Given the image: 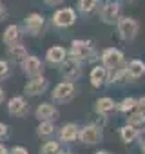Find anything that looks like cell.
I'll use <instances>...</instances> for the list:
<instances>
[{"label": "cell", "mask_w": 145, "mask_h": 154, "mask_svg": "<svg viewBox=\"0 0 145 154\" xmlns=\"http://www.w3.org/2000/svg\"><path fill=\"white\" fill-rule=\"evenodd\" d=\"M71 58L76 62H94L100 58V54L94 49V44L91 40H75L71 44Z\"/></svg>", "instance_id": "obj_1"}, {"label": "cell", "mask_w": 145, "mask_h": 154, "mask_svg": "<svg viewBox=\"0 0 145 154\" xmlns=\"http://www.w3.org/2000/svg\"><path fill=\"white\" fill-rule=\"evenodd\" d=\"M116 31H118V36L122 38V42L129 44V42H134V38L138 36L140 24L132 17H120V20L116 22Z\"/></svg>", "instance_id": "obj_2"}, {"label": "cell", "mask_w": 145, "mask_h": 154, "mask_svg": "<svg viewBox=\"0 0 145 154\" xmlns=\"http://www.w3.org/2000/svg\"><path fill=\"white\" fill-rule=\"evenodd\" d=\"M100 58H102V65L107 71H113V69H118V67L125 65L123 51H120L118 47H107V49H103L102 54H100Z\"/></svg>", "instance_id": "obj_3"}, {"label": "cell", "mask_w": 145, "mask_h": 154, "mask_svg": "<svg viewBox=\"0 0 145 154\" xmlns=\"http://www.w3.org/2000/svg\"><path fill=\"white\" fill-rule=\"evenodd\" d=\"M62 69H60V72H62V76H63V82H71V84H75L80 76H82V63L80 62H76L75 58H65L62 63Z\"/></svg>", "instance_id": "obj_4"}, {"label": "cell", "mask_w": 145, "mask_h": 154, "mask_svg": "<svg viewBox=\"0 0 145 154\" xmlns=\"http://www.w3.org/2000/svg\"><path fill=\"white\" fill-rule=\"evenodd\" d=\"M78 140H80L84 145H98V143L103 140V132H102V129L96 127L94 123H89V125H85V127L80 129Z\"/></svg>", "instance_id": "obj_5"}, {"label": "cell", "mask_w": 145, "mask_h": 154, "mask_svg": "<svg viewBox=\"0 0 145 154\" xmlns=\"http://www.w3.org/2000/svg\"><path fill=\"white\" fill-rule=\"evenodd\" d=\"M75 22H76V11L72 8H62V9L54 11V15H53V24L60 29L71 27Z\"/></svg>", "instance_id": "obj_6"}, {"label": "cell", "mask_w": 145, "mask_h": 154, "mask_svg": "<svg viewBox=\"0 0 145 154\" xmlns=\"http://www.w3.org/2000/svg\"><path fill=\"white\" fill-rule=\"evenodd\" d=\"M75 94H76V87H75V84H71V82H62V84H58L53 89V100L58 102V103L71 102Z\"/></svg>", "instance_id": "obj_7"}, {"label": "cell", "mask_w": 145, "mask_h": 154, "mask_svg": "<svg viewBox=\"0 0 145 154\" xmlns=\"http://www.w3.org/2000/svg\"><path fill=\"white\" fill-rule=\"evenodd\" d=\"M100 20L103 24H116L120 20V2H114V0H109V2L100 9Z\"/></svg>", "instance_id": "obj_8"}, {"label": "cell", "mask_w": 145, "mask_h": 154, "mask_svg": "<svg viewBox=\"0 0 145 154\" xmlns=\"http://www.w3.org/2000/svg\"><path fill=\"white\" fill-rule=\"evenodd\" d=\"M47 85H49L47 78H44V76H35V78H31V80L26 84L24 93H26L27 96H38V94H42V93L47 91Z\"/></svg>", "instance_id": "obj_9"}, {"label": "cell", "mask_w": 145, "mask_h": 154, "mask_svg": "<svg viewBox=\"0 0 145 154\" xmlns=\"http://www.w3.org/2000/svg\"><path fill=\"white\" fill-rule=\"evenodd\" d=\"M145 74V62L140 58H134L125 67V80H140Z\"/></svg>", "instance_id": "obj_10"}, {"label": "cell", "mask_w": 145, "mask_h": 154, "mask_svg": "<svg viewBox=\"0 0 145 154\" xmlns=\"http://www.w3.org/2000/svg\"><path fill=\"white\" fill-rule=\"evenodd\" d=\"M44 24H45V18H44L40 13H31V15L26 17V29H27V33L33 35V36H36V35L42 33Z\"/></svg>", "instance_id": "obj_11"}, {"label": "cell", "mask_w": 145, "mask_h": 154, "mask_svg": "<svg viewBox=\"0 0 145 154\" xmlns=\"http://www.w3.org/2000/svg\"><path fill=\"white\" fill-rule=\"evenodd\" d=\"M27 109H29V105H27V102H26L22 96H15V98H11L9 103H8L9 114H11V116H17V118L26 116V114H27Z\"/></svg>", "instance_id": "obj_12"}, {"label": "cell", "mask_w": 145, "mask_h": 154, "mask_svg": "<svg viewBox=\"0 0 145 154\" xmlns=\"http://www.w3.org/2000/svg\"><path fill=\"white\" fill-rule=\"evenodd\" d=\"M22 69L27 76L35 78V76H42V62L36 58V56H27L24 62H22Z\"/></svg>", "instance_id": "obj_13"}, {"label": "cell", "mask_w": 145, "mask_h": 154, "mask_svg": "<svg viewBox=\"0 0 145 154\" xmlns=\"http://www.w3.org/2000/svg\"><path fill=\"white\" fill-rule=\"evenodd\" d=\"M35 114H36V118L40 122H54L58 118V111H56V107L53 103H40L36 107Z\"/></svg>", "instance_id": "obj_14"}, {"label": "cell", "mask_w": 145, "mask_h": 154, "mask_svg": "<svg viewBox=\"0 0 145 154\" xmlns=\"http://www.w3.org/2000/svg\"><path fill=\"white\" fill-rule=\"evenodd\" d=\"M89 80L93 84V87H102L103 84H107V69L103 65H94L89 72Z\"/></svg>", "instance_id": "obj_15"}, {"label": "cell", "mask_w": 145, "mask_h": 154, "mask_svg": "<svg viewBox=\"0 0 145 154\" xmlns=\"http://www.w3.org/2000/svg\"><path fill=\"white\" fill-rule=\"evenodd\" d=\"M65 58H67V51H65L62 45H53V47H49L47 53H45V60H47L49 63H53V65H60Z\"/></svg>", "instance_id": "obj_16"}, {"label": "cell", "mask_w": 145, "mask_h": 154, "mask_svg": "<svg viewBox=\"0 0 145 154\" xmlns=\"http://www.w3.org/2000/svg\"><path fill=\"white\" fill-rule=\"evenodd\" d=\"M78 132H80L78 123H65L60 129V140L65 141V143H71V141L78 140Z\"/></svg>", "instance_id": "obj_17"}, {"label": "cell", "mask_w": 145, "mask_h": 154, "mask_svg": "<svg viewBox=\"0 0 145 154\" xmlns=\"http://www.w3.org/2000/svg\"><path fill=\"white\" fill-rule=\"evenodd\" d=\"M114 109H116V102H114L111 96H102V98H98L96 103H94L96 114H109V112L114 111Z\"/></svg>", "instance_id": "obj_18"}, {"label": "cell", "mask_w": 145, "mask_h": 154, "mask_svg": "<svg viewBox=\"0 0 145 154\" xmlns=\"http://www.w3.org/2000/svg\"><path fill=\"white\" fill-rule=\"evenodd\" d=\"M9 58L17 63H22L26 58H27V49L20 44H15V45H9V51H8Z\"/></svg>", "instance_id": "obj_19"}, {"label": "cell", "mask_w": 145, "mask_h": 154, "mask_svg": "<svg viewBox=\"0 0 145 154\" xmlns=\"http://www.w3.org/2000/svg\"><path fill=\"white\" fill-rule=\"evenodd\" d=\"M18 38H20V29H18V26H9L6 31H4V35H2V40H4V44H8V45H15V44H18Z\"/></svg>", "instance_id": "obj_20"}, {"label": "cell", "mask_w": 145, "mask_h": 154, "mask_svg": "<svg viewBox=\"0 0 145 154\" xmlns=\"http://www.w3.org/2000/svg\"><path fill=\"white\" fill-rule=\"evenodd\" d=\"M120 138H122V141L123 143H134L136 140H138V129H134V127H131V125H123L122 129H120Z\"/></svg>", "instance_id": "obj_21"}, {"label": "cell", "mask_w": 145, "mask_h": 154, "mask_svg": "<svg viewBox=\"0 0 145 154\" xmlns=\"http://www.w3.org/2000/svg\"><path fill=\"white\" fill-rule=\"evenodd\" d=\"M127 125H131V127H134V129H141V127H145V114L140 112V111H132V112H129V116H127Z\"/></svg>", "instance_id": "obj_22"}, {"label": "cell", "mask_w": 145, "mask_h": 154, "mask_svg": "<svg viewBox=\"0 0 145 154\" xmlns=\"http://www.w3.org/2000/svg\"><path fill=\"white\" fill-rule=\"evenodd\" d=\"M136 102H138V98L127 96V98H123L120 103H116V109H118L120 112H132V111L136 109Z\"/></svg>", "instance_id": "obj_23"}, {"label": "cell", "mask_w": 145, "mask_h": 154, "mask_svg": "<svg viewBox=\"0 0 145 154\" xmlns=\"http://www.w3.org/2000/svg\"><path fill=\"white\" fill-rule=\"evenodd\" d=\"M98 6V0H78V11L82 15H91Z\"/></svg>", "instance_id": "obj_24"}, {"label": "cell", "mask_w": 145, "mask_h": 154, "mask_svg": "<svg viewBox=\"0 0 145 154\" xmlns=\"http://www.w3.org/2000/svg\"><path fill=\"white\" fill-rule=\"evenodd\" d=\"M38 136H51L54 132V123L53 122H40V125L36 127Z\"/></svg>", "instance_id": "obj_25"}, {"label": "cell", "mask_w": 145, "mask_h": 154, "mask_svg": "<svg viewBox=\"0 0 145 154\" xmlns=\"http://www.w3.org/2000/svg\"><path fill=\"white\" fill-rule=\"evenodd\" d=\"M58 152H60L58 141H47V143H44L42 149H40V154H58Z\"/></svg>", "instance_id": "obj_26"}, {"label": "cell", "mask_w": 145, "mask_h": 154, "mask_svg": "<svg viewBox=\"0 0 145 154\" xmlns=\"http://www.w3.org/2000/svg\"><path fill=\"white\" fill-rule=\"evenodd\" d=\"M9 76V63L6 60H0V80H4Z\"/></svg>", "instance_id": "obj_27"}, {"label": "cell", "mask_w": 145, "mask_h": 154, "mask_svg": "<svg viewBox=\"0 0 145 154\" xmlns=\"http://www.w3.org/2000/svg\"><path fill=\"white\" fill-rule=\"evenodd\" d=\"M136 111H140V112L145 114V96L138 98V102H136Z\"/></svg>", "instance_id": "obj_28"}, {"label": "cell", "mask_w": 145, "mask_h": 154, "mask_svg": "<svg viewBox=\"0 0 145 154\" xmlns=\"http://www.w3.org/2000/svg\"><path fill=\"white\" fill-rule=\"evenodd\" d=\"M9 154H29V150H27L26 147H20V145H17V147H13V150H11Z\"/></svg>", "instance_id": "obj_29"}, {"label": "cell", "mask_w": 145, "mask_h": 154, "mask_svg": "<svg viewBox=\"0 0 145 154\" xmlns=\"http://www.w3.org/2000/svg\"><path fill=\"white\" fill-rule=\"evenodd\" d=\"M138 140H140V143H145V127L138 129Z\"/></svg>", "instance_id": "obj_30"}, {"label": "cell", "mask_w": 145, "mask_h": 154, "mask_svg": "<svg viewBox=\"0 0 145 154\" xmlns=\"http://www.w3.org/2000/svg\"><path fill=\"white\" fill-rule=\"evenodd\" d=\"M45 2V6H51V8H54V6H60L63 0H44Z\"/></svg>", "instance_id": "obj_31"}, {"label": "cell", "mask_w": 145, "mask_h": 154, "mask_svg": "<svg viewBox=\"0 0 145 154\" xmlns=\"http://www.w3.org/2000/svg\"><path fill=\"white\" fill-rule=\"evenodd\" d=\"M4 136H8V125L0 122V138H4Z\"/></svg>", "instance_id": "obj_32"}, {"label": "cell", "mask_w": 145, "mask_h": 154, "mask_svg": "<svg viewBox=\"0 0 145 154\" xmlns=\"http://www.w3.org/2000/svg\"><path fill=\"white\" fill-rule=\"evenodd\" d=\"M4 18H6V9H4L2 2H0V20H4Z\"/></svg>", "instance_id": "obj_33"}, {"label": "cell", "mask_w": 145, "mask_h": 154, "mask_svg": "<svg viewBox=\"0 0 145 154\" xmlns=\"http://www.w3.org/2000/svg\"><path fill=\"white\" fill-rule=\"evenodd\" d=\"M0 154H9V150H8L6 145H2V143H0Z\"/></svg>", "instance_id": "obj_34"}, {"label": "cell", "mask_w": 145, "mask_h": 154, "mask_svg": "<svg viewBox=\"0 0 145 154\" xmlns=\"http://www.w3.org/2000/svg\"><path fill=\"white\" fill-rule=\"evenodd\" d=\"M4 96H6V94H4V89H2V87H0V103H2V102H4Z\"/></svg>", "instance_id": "obj_35"}, {"label": "cell", "mask_w": 145, "mask_h": 154, "mask_svg": "<svg viewBox=\"0 0 145 154\" xmlns=\"http://www.w3.org/2000/svg\"><path fill=\"white\" fill-rule=\"evenodd\" d=\"M94 154H113V152H109V150H96Z\"/></svg>", "instance_id": "obj_36"}, {"label": "cell", "mask_w": 145, "mask_h": 154, "mask_svg": "<svg viewBox=\"0 0 145 154\" xmlns=\"http://www.w3.org/2000/svg\"><path fill=\"white\" fill-rule=\"evenodd\" d=\"M58 154H72V152H71V150H60Z\"/></svg>", "instance_id": "obj_37"}, {"label": "cell", "mask_w": 145, "mask_h": 154, "mask_svg": "<svg viewBox=\"0 0 145 154\" xmlns=\"http://www.w3.org/2000/svg\"><path fill=\"white\" fill-rule=\"evenodd\" d=\"M140 149H141V152L145 154V143H141V145H140Z\"/></svg>", "instance_id": "obj_38"}]
</instances>
